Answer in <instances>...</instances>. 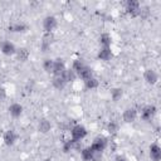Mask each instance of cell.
Segmentation results:
<instances>
[{"label":"cell","instance_id":"f546056e","mask_svg":"<svg viewBox=\"0 0 161 161\" xmlns=\"http://www.w3.org/2000/svg\"><path fill=\"white\" fill-rule=\"evenodd\" d=\"M42 161H53V160H52V158H50V157H47V158H43V160H42Z\"/></svg>","mask_w":161,"mask_h":161},{"label":"cell","instance_id":"5b68a950","mask_svg":"<svg viewBox=\"0 0 161 161\" xmlns=\"http://www.w3.org/2000/svg\"><path fill=\"white\" fill-rule=\"evenodd\" d=\"M89 147H91L94 152L103 153V152L106 151V148L108 147V140H107L104 136H97V137L92 141V143H91Z\"/></svg>","mask_w":161,"mask_h":161},{"label":"cell","instance_id":"ffe728a7","mask_svg":"<svg viewBox=\"0 0 161 161\" xmlns=\"http://www.w3.org/2000/svg\"><path fill=\"white\" fill-rule=\"evenodd\" d=\"M98 43L101 47H111L112 45V35L109 33H102L98 36Z\"/></svg>","mask_w":161,"mask_h":161},{"label":"cell","instance_id":"484cf974","mask_svg":"<svg viewBox=\"0 0 161 161\" xmlns=\"http://www.w3.org/2000/svg\"><path fill=\"white\" fill-rule=\"evenodd\" d=\"M123 97V89L119 88V87H116L111 91V99L113 102H118L121 98Z\"/></svg>","mask_w":161,"mask_h":161},{"label":"cell","instance_id":"f1b7e54d","mask_svg":"<svg viewBox=\"0 0 161 161\" xmlns=\"http://www.w3.org/2000/svg\"><path fill=\"white\" fill-rule=\"evenodd\" d=\"M113 161H128V158H127L126 156H123V155H117V156L113 158Z\"/></svg>","mask_w":161,"mask_h":161},{"label":"cell","instance_id":"4316f807","mask_svg":"<svg viewBox=\"0 0 161 161\" xmlns=\"http://www.w3.org/2000/svg\"><path fill=\"white\" fill-rule=\"evenodd\" d=\"M118 130H119L118 122H116V121H109V122H108V125H107V131H108L109 135H117Z\"/></svg>","mask_w":161,"mask_h":161},{"label":"cell","instance_id":"8fae6325","mask_svg":"<svg viewBox=\"0 0 161 161\" xmlns=\"http://www.w3.org/2000/svg\"><path fill=\"white\" fill-rule=\"evenodd\" d=\"M113 57V52L111 49V47H101L99 50L97 52V58L98 60H102V62H108L111 60Z\"/></svg>","mask_w":161,"mask_h":161},{"label":"cell","instance_id":"5bb4252c","mask_svg":"<svg viewBox=\"0 0 161 161\" xmlns=\"http://www.w3.org/2000/svg\"><path fill=\"white\" fill-rule=\"evenodd\" d=\"M23 111H24L23 106H21L20 103H18V102H14V103H11V104L8 107L9 114H10L11 117H14V118L20 117V116L23 114Z\"/></svg>","mask_w":161,"mask_h":161},{"label":"cell","instance_id":"7a4b0ae2","mask_svg":"<svg viewBox=\"0 0 161 161\" xmlns=\"http://www.w3.org/2000/svg\"><path fill=\"white\" fill-rule=\"evenodd\" d=\"M156 113H157V107L155 104H146L138 111V116L145 122H150L151 119H153Z\"/></svg>","mask_w":161,"mask_h":161},{"label":"cell","instance_id":"8992f818","mask_svg":"<svg viewBox=\"0 0 161 161\" xmlns=\"http://www.w3.org/2000/svg\"><path fill=\"white\" fill-rule=\"evenodd\" d=\"M126 11L130 16L136 18L140 16V11H141V3L138 0H127L125 4Z\"/></svg>","mask_w":161,"mask_h":161},{"label":"cell","instance_id":"ba28073f","mask_svg":"<svg viewBox=\"0 0 161 161\" xmlns=\"http://www.w3.org/2000/svg\"><path fill=\"white\" fill-rule=\"evenodd\" d=\"M18 138H19V135H18V132H16L15 130H13V128L6 130V131L4 132V135H3V141H4V143H5L6 146H14V145L16 143Z\"/></svg>","mask_w":161,"mask_h":161},{"label":"cell","instance_id":"3957f363","mask_svg":"<svg viewBox=\"0 0 161 161\" xmlns=\"http://www.w3.org/2000/svg\"><path fill=\"white\" fill-rule=\"evenodd\" d=\"M79 152H80L82 161H102V157H103V153L94 152L89 146L80 148Z\"/></svg>","mask_w":161,"mask_h":161},{"label":"cell","instance_id":"cb8c5ba5","mask_svg":"<svg viewBox=\"0 0 161 161\" xmlns=\"http://www.w3.org/2000/svg\"><path fill=\"white\" fill-rule=\"evenodd\" d=\"M63 77H64V79H65V82L67 83H70V82H74L78 77H77V73L72 69V68H67L65 69V72L62 74Z\"/></svg>","mask_w":161,"mask_h":161},{"label":"cell","instance_id":"9a60e30c","mask_svg":"<svg viewBox=\"0 0 161 161\" xmlns=\"http://www.w3.org/2000/svg\"><path fill=\"white\" fill-rule=\"evenodd\" d=\"M36 128L40 133H48L50 130H52V123L48 118H40L38 121V125H36Z\"/></svg>","mask_w":161,"mask_h":161},{"label":"cell","instance_id":"6da1fadb","mask_svg":"<svg viewBox=\"0 0 161 161\" xmlns=\"http://www.w3.org/2000/svg\"><path fill=\"white\" fill-rule=\"evenodd\" d=\"M87 135H88L87 128L80 123H77V125L72 126V128H70V138L75 142H80L82 140H84L87 137Z\"/></svg>","mask_w":161,"mask_h":161},{"label":"cell","instance_id":"9c48e42d","mask_svg":"<svg viewBox=\"0 0 161 161\" xmlns=\"http://www.w3.org/2000/svg\"><path fill=\"white\" fill-rule=\"evenodd\" d=\"M143 79H145V82H146L147 84L155 86V84L158 82V79H160V75H158V73H157L155 69L147 68V69L143 72Z\"/></svg>","mask_w":161,"mask_h":161},{"label":"cell","instance_id":"603a6c76","mask_svg":"<svg viewBox=\"0 0 161 161\" xmlns=\"http://www.w3.org/2000/svg\"><path fill=\"white\" fill-rule=\"evenodd\" d=\"M42 67H43V70L48 74H53V67H54V59L52 58H45L42 63Z\"/></svg>","mask_w":161,"mask_h":161},{"label":"cell","instance_id":"d4e9b609","mask_svg":"<svg viewBox=\"0 0 161 161\" xmlns=\"http://www.w3.org/2000/svg\"><path fill=\"white\" fill-rule=\"evenodd\" d=\"M98 86H99V82H98V79H97L94 75L91 77V78H88L87 80H84V87H86L87 89H89V91L98 88Z\"/></svg>","mask_w":161,"mask_h":161},{"label":"cell","instance_id":"277c9868","mask_svg":"<svg viewBox=\"0 0 161 161\" xmlns=\"http://www.w3.org/2000/svg\"><path fill=\"white\" fill-rule=\"evenodd\" d=\"M42 26L45 34H52L58 28V19L54 15H47L42 21Z\"/></svg>","mask_w":161,"mask_h":161},{"label":"cell","instance_id":"83f0119b","mask_svg":"<svg viewBox=\"0 0 161 161\" xmlns=\"http://www.w3.org/2000/svg\"><path fill=\"white\" fill-rule=\"evenodd\" d=\"M84 65H86L84 60H83V59H80V58H78V59H74V60H73V63H72V69L77 73V72H78V70H80Z\"/></svg>","mask_w":161,"mask_h":161},{"label":"cell","instance_id":"2e32d148","mask_svg":"<svg viewBox=\"0 0 161 161\" xmlns=\"http://www.w3.org/2000/svg\"><path fill=\"white\" fill-rule=\"evenodd\" d=\"M28 30V25L23 21H15L9 25V31L11 33H25Z\"/></svg>","mask_w":161,"mask_h":161},{"label":"cell","instance_id":"30bf717a","mask_svg":"<svg viewBox=\"0 0 161 161\" xmlns=\"http://www.w3.org/2000/svg\"><path fill=\"white\" fill-rule=\"evenodd\" d=\"M137 117H138V111L135 107H127L122 113V119L125 123H132L137 119Z\"/></svg>","mask_w":161,"mask_h":161},{"label":"cell","instance_id":"ac0fdd59","mask_svg":"<svg viewBox=\"0 0 161 161\" xmlns=\"http://www.w3.org/2000/svg\"><path fill=\"white\" fill-rule=\"evenodd\" d=\"M77 77L79 78V79H82L83 82L84 80H87L88 78H91V77H93V72H92V68L91 67H88L87 64L80 69V70H78L77 72Z\"/></svg>","mask_w":161,"mask_h":161},{"label":"cell","instance_id":"e0dca14e","mask_svg":"<svg viewBox=\"0 0 161 161\" xmlns=\"http://www.w3.org/2000/svg\"><path fill=\"white\" fill-rule=\"evenodd\" d=\"M52 84H53V87H54L55 89L62 91V89H64V88H65V86H67L68 83L65 82V79H64V77H63V75H53Z\"/></svg>","mask_w":161,"mask_h":161},{"label":"cell","instance_id":"44dd1931","mask_svg":"<svg viewBox=\"0 0 161 161\" xmlns=\"http://www.w3.org/2000/svg\"><path fill=\"white\" fill-rule=\"evenodd\" d=\"M15 55H16L18 60H20V62H26V60L29 59V57H30V53H29V50H28L26 48L21 47V48H16Z\"/></svg>","mask_w":161,"mask_h":161},{"label":"cell","instance_id":"4fadbf2b","mask_svg":"<svg viewBox=\"0 0 161 161\" xmlns=\"http://www.w3.org/2000/svg\"><path fill=\"white\" fill-rule=\"evenodd\" d=\"M67 69L65 62L62 58H55L54 59V67H53V75H62Z\"/></svg>","mask_w":161,"mask_h":161},{"label":"cell","instance_id":"52a82bcc","mask_svg":"<svg viewBox=\"0 0 161 161\" xmlns=\"http://www.w3.org/2000/svg\"><path fill=\"white\" fill-rule=\"evenodd\" d=\"M0 52L6 57H13L16 53V47L10 40H3L0 43Z\"/></svg>","mask_w":161,"mask_h":161},{"label":"cell","instance_id":"7c38bea8","mask_svg":"<svg viewBox=\"0 0 161 161\" xmlns=\"http://www.w3.org/2000/svg\"><path fill=\"white\" fill-rule=\"evenodd\" d=\"M148 155L151 161H160L161 160V147L157 142L151 143L150 148H148Z\"/></svg>","mask_w":161,"mask_h":161},{"label":"cell","instance_id":"7402d4cb","mask_svg":"<svg viewBox=\"0 0 161 161\" xmlns=\"http://www.w3.org/2000/svg\"><path fill=\"white\" fill-rule=\"evenodd\" d=\"M52 47V34H45L40 42V49L43 52H48Z\"/></svg>","mask_w":161,"mask_h":161},{"label":"cell","instance_id":"d6986e66","mask_svg":"<svg viewBox=\"0 0 161 161\" xmlns=\"http://www.w3.org/2000/svg\"><path fill=\"white\" fill-rule=\"evenodd\" d=\"M62 148H63V152L68 153V152H70V151L78 150V148H79V142H75V141H73L72 138H69V140H67V141L63 142Z\"/></svg>","mask_w":161,"mask_h":161}]
</instances>
